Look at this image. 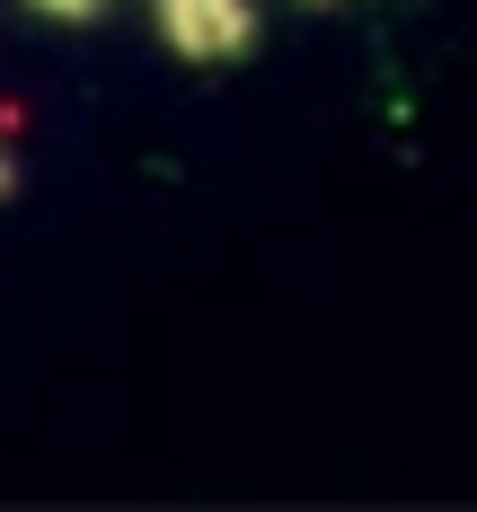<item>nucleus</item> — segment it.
<instances>
[{
  "mask_svg": "<svg viewBox=\"0 0 477 512\" xmlns=\"http://www.w3.org/2000/svg\"><path fill=\"white\" fill-rule=\"evenodd\" d=\"M159 27L186 62H230L257 45V9L248 0H159Z\"/></svg>",
  "mask_w": 477,
  "mask_h": 512,
  "instance_id": "f257e3e1",
  "label": "nucleus"
},
{
  "mask_svg": "<svg viewBox=\"0 0 477 512\" xmlns=\"http://www.w3.org/2000/svg\"><path fill=\"white\" fill-rule=\"evenodd\" d=\"M36 9H53V18H89L98 0H36Z\"/></svg>",
  "mask_w": 477,
  "mask_h": 512,
  "instance_id": "f03ea898",
  "label": "nucleus"
},
{
  "mask_svg": "<svg viewBox=\"0 0 477 512\" xmlns=\"http://www.w3.org/2000/svg\"><path fill=\"white\" fill-rule=\"evenodd\" d=\"M0 195H9V159H0Z\"/></svg>",
  "mask_w": 477,
  "mask_h": 512,
  "instance_id": "7ed1b4c3",
  "label": "nucleus"
}]
</instances>
